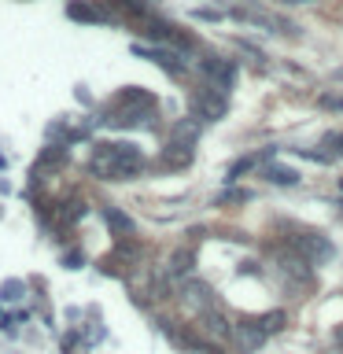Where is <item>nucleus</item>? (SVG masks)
Returning a JSON list of instances; mask_svg holds the SVG:
<instances>
[{"instance_id":"obj_3","label":"nucleus","mask_w":343,"mask_h":354,"mask_svg":"<svg viewBox=\"0 0 343 354\" xmlns=\"http://www.w3.org/2000/svg\"><path fill=\"white\" fill-rule=\"evenodd\" d=\"M232 343H237V351L240 354H259L266 347V339H270V332H266L259 321H237L232 325Z\"/></svg>"},{"instance_id":"obj_18","label":"nucleus","mask_w":343,"mask_h":354,"mask_svg":"<svg viewBox=\"0 0 343 354\" xmlns=\"http://www.w3.org/2000/svg\"><path fill=\"white\" fill-rule=\"evenodd\" d=\"M321 107H325V111H343V96L325 93V96H321Z\"/></svg>"},{"instance_id":"obj_20","label":"nucleus","mask_w":343,"mask_h":354,"mask_svg":"<svg viewBox=\"0 0 343 354\" xmlns=\"http://www.w3.org/2000/svg\"><path fill=\"white\" fill-rule=\"evenodd\" d=\"M332 339H336V347H340V351H343V325H340V328H336V336H332Z\"/></svg>"},{"instance_id":"obj_21","label":"nucleus","mask_w":343,"mask_h":354,"mask_svg":"<svg viewBox=\"0 0 343 354\" xmlns=\"http://www.w3.org/2000/svg\"><path fill=\"white\" fill-rule=\"evenodd\" d=\"M295 4H314V0H295Z\"/></svg>"},{"instance_id":"obj_10","label":"nucleus","mask_w":343,"mask_h":354,"mask_svg":"<svg viewBox=\"0 0 343 354\" xmlns=\"http://www.w3.org/2000/svg\"><path fill=\"white\" fill-rule=\"evenodd\" d=\"M262 177H266V181H273V185H295L299 181V174L292 170V166H281V162H270L262 170Z\"/></svg>"},{"instance_id":"obj_16","label":"nucleus","mask_w":343,"mask_h":354,"mask_svg":"<svg viewBox=\"0 0 343 354\" xmlns=\"http://www.w3.org/2000/svg\"><path fill=\"white\" fill-rule=\"evenodd\" d=\"M22 292H26V284H22V281H8L4 288H0V295H4L8 303H15V299H19Z\"/></svg>"},{"instance_id":"obj_8","label":"nucleus","mask_w":343,"mask_h":354,"mask_svg":"<svg viewBox=\"0 0 343 354\" xmlns=\"http://www.w3.org/2000/svg\"><path fill=\"white\" fill-rule=\"evenodd\" d=\"M137 55H148V59H155L159 66H166L170 74H181V63H177V55L166 52V48H140V44H137Z\"/></svg>"},{"instance_id":"obj_1","label":"nucleus","mask_w":343,"mask_h":354,"mask_svg":"<svg viewBox=\"0 0 343 354\" xmlns=\"http://www.w3.org/2000/svg\"><path fill=\"white\" fill-rule=\"evenodd\" d=\"M89 170L104 181H129L137 170H144V155L133 144H100L89 159Z\"/></svg>"},{"instance_id":"obj_6","label":"nucleus","mask_w":343,"mask_h":354,"mask_svg":"<svg viewBox=\"0 0 343 354\" xmlns=\"http://www.w3.org/2000/svg\"><path fill=\"white\" fill-rule=\"evenodd\" d=\"M207 74H210V82H214L218 93H229L232 82H237V66L225 63V59H210L207 63Z\"/></svg>"},{"instance_id":"obj_19","label":"nucleus","mask_w":343,"mask_h":354,"mask_svg":"<svg viewBox=\"0 0 343 354\" xmlns=\"http://www.w3.org/2000/svg\"><path fill=\"white\" fill-rule=\"evenodd\" d=\"M196 19H203V22H218V19H221V11H218V8H196Z\"/></svg>"},{"instance_id":"obj_7","label":"nucleus","mask_w":343,"mask_h":354,"mask_svg":"<svg viewBox=\"0 0 343 354\" xmlns=\"http://www.w3.org/2000/svg\"><path fill=\"white\" fill-rule=\"evenodd\" d=\"M199 321H203V328L210 332V336H218V339H229L232 336V321L221 314L218 306H210L207 314H199Z\"/></svg>"},{"instance_id":"obj_5","label":"nucleus","mask_w":343,"mask_h":354,"mask_svg":"<svg viewBox=\"0 0 343 354\" xmlns=\"http://www.w3.org/2000/svg\"><path fill=\"white\" fill-rule=\"evenodd\" d=\"M225 93H218L214 96V88H207L203 96H196V104H192V111H196V118H203V122H218L221 115H225Z\"/></svg>"},{"instance_id":"obj_9","label":"nucleus","mask_w":343,"mask_h":354,"mask_svg":"<svg viewBox=\"0 0 343 354\" xmlns=\"http://www.w3.org/2000/svg\"><path fill=\"white\" fill-rule=\"evenodd\" d=\"M163 162H170V166H188V162H192V144H181V140L166 144Z\"/></svg>"},{"instance_id":"obj_17","label":"nucleus","mask_w":343,"mask_h":354,"mask_svg":"<svg viewBox=\"0 0 343 354\" xmlns=\"http://www.w3.org/2000/svg\"><path fill=\"white\" fill-rule=\"evenodd\" d=\"M325 148H328L332 155H343V133H328V137H325Z\"/></svg>"},{"instance_id":"obj_2","label":"nucleus","mask_w":343,"mask_h":354,"mask_svg":"<svg viewBox=\"0 0 343 354\" xmlns=\"http://www.w3.org/2000/svg\"><path fill=\"white\" fill-rule=\"evenodd\" d=\"M292 248L299 251V254H306L314 266H321V262H328L332 254H336V248L321 236V232H310V229H299L295 236H292Z\"/></svg>"},{"instance_id":"obj_13","label":"nucleus","mask_w":343,"mask_h":354,"mask_svg":"<svg viewBox=\"0 0 343 354\" xmlns=\"http://www.w3.org/2000/svg\"><path fill=\"white\" fill-rule=\"evenodd\" d=\"M170 273H177V277H181V273H192V251H177Z\"/></svg>"},{"instance_id":"obj_15","label":"nucleus","mask_w":343,"mask_h":354,"mask_svg":"<svg viewBox=\"0 0 343 354\" xmlns=\"http://www.w3.org/2000/svg\"><path fill=\"white\" fill-rule=\"evenodd\" d=\"M259 325H262L266 332H281V328H284V310H273V314H266Z\"/></svg>"},{"instance_id":"obj_4","label":"nucleus","mask_w":343,"mask_h":354,"mask_svg":"<svg viewBox=\"0 0 343 354\" xmlns=\"http://www.w3.org/2000/svg\"><path fill=\"white\" fill-rule=\"evenodd\" d=\"M181 299H185V306L192 310V314H207V310L214 306V295H210V288L199 284V281H185V284H181Z\"/></svg>"},{"instance_id":"obj_14","label":"nucleus","mask_w":343,"mask_h":354,"mask_svg":"<svg viewBox=\"0 0 343 354\" xmlns=\"http://www.w3.org/2000/svg\"><path fill=\"white\" fill-rule=\"evenodd\" d=\"M259 159H266V155H243V159H237V162L229 166V181H232V177H240L243 170H251V166L259 162Z\"/></svg>"},{"instance_id":"obj_11","label":"nucleus","mask_w":343,"mask_h":354,"mask_svg":"<svg viewBox=\"0 0 343 354\" xmlns=\"http://www.w3.org/2000/svg\"><path fill=\"white\" fill-rule=\"evenodd\" d=\"M66 15L82 19V22H104V11H96V8H89V4H71V8H66Z\"/></svg>"},{"instance_id":"obj_12","label":"nucleus","mask_w":343,"mask_h":354,"mask_svg":"<svg viewBox=\"0 0 343 354\" xmlns=\"http://www.w3.org/2000/svg\"><path fill=\"white\" fill-rule=\"evenodd\" d=\"M107 225L118 229V232H133V218L122 214V210H107Z\"/></svg>"}]
</instances>
